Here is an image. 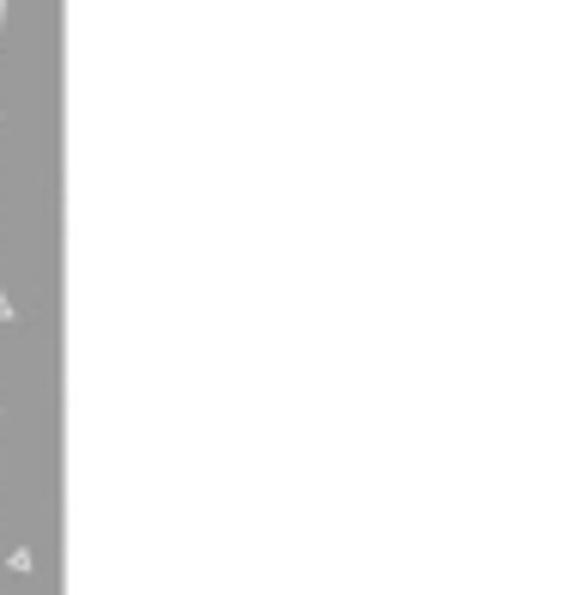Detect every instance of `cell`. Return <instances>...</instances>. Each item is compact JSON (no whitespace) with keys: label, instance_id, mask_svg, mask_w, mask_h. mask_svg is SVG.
Returning <instances> with one entry per match:
<instances>
[{"label":"cell","instance_id":"6da1fadb","mask_svg":"<svg viewBox=\"0 0 565 595\" xmlns=\"http://www.w3.org/2000/svg\"><path fill=\"white\" fill-rule=\"evenodd\" d=\"M12 316H19V310H12V298L0 292V322H12Z\"/></svg>","mask_w":565,"mask_h":595},{"label":"cell","instance_id":"7a4b0ae2","mask_svg":"<svg viewBox=\"0 0 565 595\" xmlns=\"http://www.w3.org/2000/svg\"><path fill=\"white\" fill-rule=\"evenodd\" d=\"M0 19H7V0H0Z\"/></svg>","mask_w":565,"mask_h":595}]
</instances>
